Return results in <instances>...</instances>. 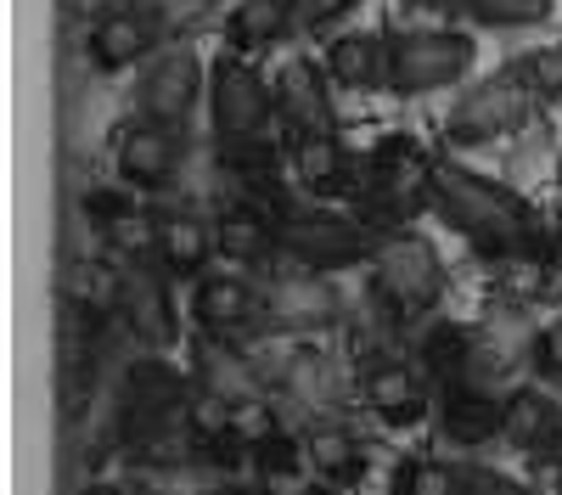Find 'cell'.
<instances>
[{
	"label": "cell",
	"instance_id": "obj_1",
	"mask_svg": "<svg viewBox=\"0 0 562 495\" xmlns=\"http://www.w3.org/2000/svg\"><path fill=\"white\" fill-rule=\"evenodd\" d=\"M434 214L450 220V232L467 237L490 265L495 259H512V254H535V248H551V220L524 198L501 187V180L467 169L456 158H439V175H434Z\"/></svg>",
	"mask_w": 562,
	"mask_h": 495
},
{
	"label": "cell",
	"instance_id": "obj_2",
	"mask_svg": "<svg viewBox=\"0 0 562 495\" xmlns=\"http://www.w3.org/2000/svg\"><path fill=\"white\" fill-rule=\"evenodd\" d=\"M434 175H439V158L416 135H405V130L383 135L360 169L355 214L371 232H405L422 209H434Z\"/></svg>",
	"mask_w": 562,
	"mask_h": 495
},
{
	"label": "cell",
	"instance_id": "obj_3",
	"mask_svg": "<svg viewBox=\"0 0 562 495\" xmlns=\"http://www.w3.org/2000/svg\"><path fill=\"white\" fill-rule=\"evenodd\" d=\"M371 315H383L394 333L422 327L445 299V259L422 232H383L371 254Z\"/></svg>",
	"mask_w": 562,
	"mask_h": 495
},
{
	"label": "cell",
	"instance_id": "obj_4",
	"mask_svg": "<svg viewBox=\"0 0 562 495\" xmlns=\"http://www.w3.org/2000/svg\"><path fill=\"white\" fill-rule=\"evenodd\" d=\"M383 232L355 214V209H338V203H288L276 225V259L288 265H304V270H349V265H371Z\"/></svg>",
	"mask_w": 562,
	"mask_h": 495
},
{
	"label": "cell",
	"instance_id": "obj_5",
	"mask_svg": "<svg viewBox=\"0 0 562 495\" xmlns=\"http://www.w3.org/2000/svg\"><path fill=\"white\" fill-rule=\"evenodd\" d=\"M209 119H214V142L237 147V142H270L281 130L276 119V79L254 68V57H220L209 68Z\"/></svg>",
	"mask_w": 562,
	"mask_h": 495
},
{
	"label": "cell",
	"instance_id": "obj_6",
	"mask_svg": "<svg viewBox=\"0 0 562 495\" xmlns=\"http://www.w3.org/2000/svg\"><path fill=\"white\" fill-rule=\"evenodd\" d=\"M535 108H540V102H535V90L524 85V74H518V68L506 63L501 74L479 79V85H473V90H467V97L450 108V119H445V147H450V153L490 147V142H501V135L524 130Z\"/></svg>",
	"mask_w": 562,
	"mask_h": 495
},
{
	"label": "cell",
	"instance_id": "obj_7",
	"mask_svg": "<svg viewBox=\"0 0 562 495\" xmlns=\"http://www.w3.org/2000/svg\"><path fill=\"white\" fill-rule=\"evenodd\" d=\"M473 57H479V45L467 29H405L389 40V90L394 97L450 90L473 68Z\"/></svg>",
	"mask_w": 562,
	"mask_h": 495
},
{
	"label": "cell",
	"instance_id": "obj_8",
	"mask_svg": "<svg viewBox=\"0 0 562 495\" xmlns=\"http://www.w3.org/2000/svg\"><path fill=\"white\" fill-rule=\"evenodd\" d=\"M186 400H192V378H180L158 349L135 355L130 367L119 372V394H113V423L119 439L135 445L140 434H153L158 423L186 417Z\"/></svg>",
	"mask_w": 562,
	"mask_h": 495
},
{
	"label": "cell",
	"instance_id": "obj_9",
	"mask_svg": "<svg viewBox=\"0 0 562 495\" xmlns=\"http://www.w3.org/2000/svg\"><path fill=\"white\" fill-rule=\"evenodd\" d=\"M344 322V299L326 270L288 265L265 282V338H315Z\"/></svg>",
	"mask_w": 562,
	"mask_h": 495
},
{
	"label": "cell",
	"instance_id": "obj_10",
	"mask_svg": "<svg viewBox=\"0 0 562 495\" xmlns=\"http://www.w3.org/2000/svg\"><path fill=\"white\" fill-rule=\"evenodd\" d=\"M360 400H366V412L378 417L383 428L411 434V428H422V423L434 417L439 389H434L428 378H422V367H416L411 355L383 349V355L360 360Z\"/></svg>",
	"mask_w": 562,
	"mask_h": 495
},
{
	"label": "cell",
	"instance_id": "obj_11",
	"mask_svg": "<svg viewBox=\"0 0 562 495\" xmlns=\"http://www.w3.org/2000/svg\"><path fill=\"white\" fill-rule=\"evenodd\" d=\"M209 97V68L192 45H169L158 52L135 79V119H153L169 130H186L198 113V102Z\"/></svg>",
	"mask_w": 562,
	"mask_h": 495
},
{
	"label": "cell",
	"instance_id": "obj_12",
	"mask_svg": "<svg viewBox=\"0 0 562 495\" xmlns=\"http://www.w3.org/2000/svg\"><path fill=\"white\" fill-rule=\"evenodd\" d=\"M192 327L203 338H225V344H248L265 333V288H254L237 270H209L192 282Z\"/></svg>",
	"mask_w": 562,
	"mask_h": 495
},
{
	"label": "cell",
	"instance_id": "obj_13",
	"mask_svg": "<svg viewBox=\"0 0 562 495\" xmlns=\"http://www.w3.org/2000/svg\"><path fill=\"white\" fill-rule=\"evenodd\" d=\"M281 344H288V355H281L276 372H270V394L281 405H293L304 423H326L344 400L338 360L326 349H315V338H281Z\"/></svg>",
	"mask_w": 562,
	"mask_h": 495
},
{
	"label": "cell",
	"instance_id": "obj_14",
	"mask_svg": "<svg viewBox=\"0 0 562 495\" xmlns=\"http://www.w3.org/2000/svg\"><path fill=\"white\" fill-rule=\"evenodd\" d=\"M186 164V130L153 124V119H124L113 135V175L130 192H164Z\"/></svg>",
	"mask_w": 562,
	"mask_h": 495
},
{
	"label": "cell",
	"instance_id": "obj_15",
	"mask_svg": "<svg viewBox=\"0 0 562 495\" xmlns=\"http://www.w3.org/2000/svg\"><path fill=\"white\" fill-rule=\"evenodd\" d=\"M276 119H281V135L299 142V135H326L338 130V113H333V74L315 57H288L276 68Z\"/></svg>",
	"mask_w": 562,
	"mask_h": 495
},
{
	"label": "cell",
	"instance_id": "obj_16",
	"mask_svg": "<svg viewBox=\"0 0 562 495\" xmlns=\"http://www.w3.org/2000/svg\"><path fill=\"white\" fill-rule=\"evenodd\" d=\"M192 389L225 400L231 412H243V405H259L270 400V378L265 367L243 349V344H225V338H203L192 333Z\"/></svg>",
	"mask_w": 562,
	"mask_h": 495
},
{
	"label": "cell",
	"instance_id": "obj_17",
	"mask_svg": "<svg viewBox=\"0 0 562 495\" xmlns=\"http://www.w3.org/2000/svg\"><path fill=\"white\" fill-rule=\"evenodd\" d=\"M119 333H130L140 349H169L180 338V304H175V277L164 265H140L124 282V304H119Z\"/></svg>",
	"mask_w": 562,
	"mask_h": 495
},
{
	"label": "cell",
	"instance_id": "obj_18",
	"mask_svg": "<svg viewBox=\"0 0 562 495\" xmlns=\"http://www.w3.org/2000/svg\"><path fill=\"white\" fill-rule=\"evenodd\" d=\"M158 45H164L158 23L140 12L135 0H124V7H108L97 23H90L85 57H90V68H97V74H124L135 63H153Z\"/></svg>",
	"mask_w": 562,
	"mask_h": 495
},
{
	"label": "cell",
	"instance_id": "obj_19",
	"mask_svg": "<svg viewBox=\"0 0 562 495\" xmlns=\"http://www.w3.org/2000/svg\"><path fill=\"white\" fill-rule=\"evenodd\" d=\"M153 214H158V265L169 270L175 282L209 277V265L220 259L214 214H203L192 203H169V209H153Z\"/></svg>",
	"mask_w": 562,
	"mask_h": 495
},
{
	"label": "cell",
	"instance_id": "obj_20",
	"mask_svg": "<svg viewBox=\"0 0 562 495\" xmlns=\"http://www.w3.org/2000/svg\"><path fill=\"white\" fill-rule=\"evenodd\" d=\"M434 417H439V434L456 445V450H479V445H495L501 439V423H506V400L490 394V389H473V383H445L439 400H434Z\"/></svg>",
	"mask_w": 562,
	"mask_h": 495
},
{
	"label": "cell",
	"instance_id": "obj_21",
	"mask_svg": "<svg viewBox=\"0 0 562 495\" xmlns=\"http://www.w3.org/2000/svg\"><path fill=\"white\" fill-rule=\"evenodd\" d=\"M288 164H293V180L310 192V203H344L355 198V169H349V153L338 142V130L326 135H299V142H288Z\"/></svg>",
	"mask_w": 562,
	"mask_h": 495
},
{
	"label": "cell",
	"instance_id": "obj_22",
	"mask_svg": "<svg viewBox=\"0 0 562 495\" xmlns=\"http://www.w3.org/2000/svg\"><path fill=\"white\" fill-rule=\"evenodd\" d=\"M557 439H562V400L546 394L540 383H524L518 394L506 400L501 445H512V450H524L529 462H540V457L557 450Z\"/></svg>",
	"mask_w": 562,
	"mask_h": 495
},
{
	"label": "cell",
	"instance_id": "obj_23",
	"mask_svg": "<svg viewBox=\"0 0 562 495\" xmlns=\"http://www.w3.org/2000/svg\"><path fill=\"white\" fill-rule=\"evenodd\" d=\"M124 282H130V270L113 254H85L63 270V304L74 315H90V322H119Z\"/></svg>",
	"mask_w": 562,
	"mask_h": 495
},
{
	"label": "cell",
	"instance_id": "obj_24",
	"mask_svg": "<svg viewBox=\"0 0 562 495\" xmlns=\"http://www.w3.org/2000/svg\"><path fill=\"white\" fill-rule=\"evenodd\" d=\"M281 214H288V209H281ZM281 214L231 198V203L214 214L220 259H231V265H265V259H276V225H281Z\"/></svg>",
	"mask_w": 562,
	"mask_h": 495
},
{
	"label": "cell",
	"instance_id": "obj_25",
	"mask_svg": "<svg viewBox=\"0 0 562 495\" xmlns=\"http://www.w3.org/2000/svg\"><path fill=\"white\" fill-rule=\"evenodd\" d=\"M299 29L293 0H237L225 12V52L231 57H259L270 45H281Z\"/></svg>",
	"mask_w": 562,
	"mask_h": 495
},
{
	"label": "cell",
	"instance_id": "obj_26",
	"mask_svg": "<svg viewBox=\"0 0 562 495\" xmlns=\"http://www.w3.org/2000/svg\"><path fill=\"white\" fill-rule=\"evenodd\" d=\"M304 445H310V473L333 490H349L366 479V445L349 423L326 417V423H304Z\"/></svg>",
	"mask_w": 562,
	"mask_h": 495
},
{
	"label": "cell",
	"instance_id": "obj_27",
	"mask_svg": "<svg viewBox=\"0 0 562 495\" xmlns=\"http://www.w3.org/2000/svg\"><path fill=\"white\" fill-rule=\"evenodd\" d=\"M473 327H461V322H450V315H428V322L416 327V338H411V360L422 367V378H428L434 389H445V383H456L461 378V367H467V355H473Z\"/></svg>",
	"mask_w": 562,
	"mask_h": 495
},
{
	"label": "cell",
	"instance_id": "obj_28",
	"mask_svg": "<svg viewBox=\"0 0 562 495\" xmlns=\"http://www.w3.org/2000/svg\"><path fill=\"white\" fill-rule=\"evenodd\" d=\"M495 293L518 310H540L562 293V259L551 248H535V254H512V259H495Z\"/></svg>",
	"mask_w": 562,
	"mask_h": 495
},
{
	"label": "cell",
	"instance_id": "obj_29",
	"mask_svg": "<svg viewBox=\"0 0 562 495\" xmlns=\"http://www.w3.org/2000/svg\"><path fill=\"white\" fill-rule=\"evenodd\" d=\"M321 63L338 90H389V40L383 34H338Z\"/></svg>",
	"mask_w": 562,
	"mask_h": 495
},
{
	"label": "cell",
	"instance_id": "obj_30",
	"mask_svg": "<svg viewBox=\"0 0 562 495\" xmlns=\"http://www.w3.org/2000/svg\"><path fill=\"white\" fill-rule=\"evenodd\" d=\"M461 490V462L445 457H405L389 479V495H456Z\"/></svg>",
	"mask_w": 562,
	"mask_h": 495
},
{
	"label": "cell",
	"instance_id": "obj_31",
	"mask_svg": "<svg viewBox=\"0 0 562 495\" xmlns=\"http://www.w3.org/2000/svg\"><path fill=\"white\" fill-rule=\"evenodd\" d=\"M456 12L479 29H535L551 18V0H456Z\"/></svg>",
	"mask_w": 562,
	"mask_h": 495
},
{
	"label": "cell",
	"instance_id": "obj_32",
	"mask_svg": "<svg viewBox=\"0 0 562 495\" xmlns=\"http://www.w3.org/2000/svg\"><path fill=\"white\" fill-rule=\"evenodd\" d=\"M135 7L158 23V34H164V40H180V34L203 29V23L225 7V0H135Z\"/></svg>",
	"mask_w": 562,
	"mask_h": 495
},
{
	"label": "cell",
	"instance_id": "obj_33",
	"mask_svg": "<svg viewBox=\"0 0 562 495\" xmlns=\"http://www.w3.org/2000/svg\"><path fill=\"white\" fill-rule=\"evenodd\" d=\"M512 68L524 74V85L535 90V102H562V40L540 45V52H524Z\"/></svg>",
	"mask_w": 562,
	"mask_h": 495
},
{
	"label": "cell",
	"instance_id": "obj_34",
	"mask_svg": "<svg viewBox=\"0 0 562 495\" xmlns=\"http://www.w3.org/2000/svg\"><path fill=\"white\" fill-rule=\"evenodd\" d=\"M529 372H535V383H562V315H551L546 327H535Z\"/></svg>",
	"mask_w": 562,
	"mask_h": 495
},
{
	"label": "cell",
	"instance_id": "obj_35",
	"mask_svg": "<svg viewBox=\"0 0 562 495\" xmlns=\"http://www.w3.org/2000/svg\"><path fill=\"white\" fill-rule=\"evenodd\" d=\"M456 495H540L535 484L512 479L501 468H479V462H461V490Z\"/></svg>",
	"mask_w": 562,
	"mask_h": 495
},
{
	"label": "cell",
	"instance_id": "obj_36",
	"mask_svg": "<svg viewBox=\"0 0 562 495\" xmlns=\"http://www.w3.org/2000/svg\"><path fill=\"white\" fill-rule=\"evenodd\" d=\"M355 7H360V0H293V12H299V29H304V34L344 23V18H349Z\"/></svg>",
	"mask_w": 562,
	"mask_h": 495
},
{
	"label": "cell",
	"instance_id": "obj_37",
	"mask_svg": "<svg viewBox=\"0 0 562 495\" xmlns=\"http://www.w3.org/2000/svg\"><path fill=\"white\" fill-rule=\"evenodd\" d=\"M209 495H265V484L259 479H220Z\"/></svg>",
	"mask_w": 562,
	"mask_h": 495
},
{
	"label": "cell",
	"instance_id": "obj_38",
	"mask_svg": "<svg viewBox=\"0 0 562 495\" xmlns=\"http://www.w3.org/2000/svg\"><path fill=\"white\" fill-rule=\"evenodd\" d=\"M411 12H456V0H405Z\"/></svg>",
	"mask_w": 562,
	"mask_h": 495
},
{
	"label": "cell",
	"instance_id": "obj_39",
	"mask_svg": "<svg viewBox=\"0 0 562 495\" xmlns=\"http://www.w3.org/2000/svg\"><path fill=\"white\" fill-rule=\"evenodd\" d=\"M551 254L562 259V220H551Z\"/></svg>",
	"mask_w": 562,
	"mask_h": 495
},
{
	"label": "cell",
	"instance_id": "obj_40",
	"mask_svg": "<svg viewBox=\"0 0 562 495\" xmlns=\"http://www.w3.org/2000/svg\"><path fill=\"white\" fill-rule=\"evenodd\" d=\"M551 457H557V462H562V439H557V450H551Z\"/></svg>",
	"mask_w": 562,
	"mask_h": 495
},
{
	"label": "cell",
	"instance_id": "obj_41",
	"mask_svg": "<svg viewBox=\"0 0 562 495\" xmlns=\"http://www.w3.org/2000/svg\"><path fill=\"white\" fill-rule=\"evenodd\" d=\"M557 187H562V158H557Z\"/></svg>",
	"mask_w": 562,
	"mask_h": 495
}]
</instances>
